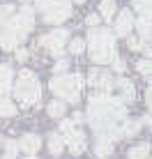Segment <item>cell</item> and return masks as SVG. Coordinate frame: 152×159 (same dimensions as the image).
I'll return each instance as SVG.
<instances>
[{"label":"cell","instance_id":"obj_21","mask_svg":"<svg viewBox=\"0 0 152 159\" xmlns=\"http://www.w3.org/2000/svg\"><path fill=\"white\" fill-rule=\"evenodd\" d=\"M150 155V143H138L129 150V159H148Z\"/></svg>","mask_w":152,"mask_h":159},{"label":"cell","instance_id":"obj_30","mask_svg":"<svg viewBox=\"0 0 152 159\" xmlns=\"http://www.w3.org/2000/svg\"><path fill=\"white\" fill-rule=\"evenodd\" d=\"M145 102H148V106L152 108V85H150V90L145 92Z\"/></svg>","mask_w":152,"mask_h":159},{"label":"cell","instance_id":"obj_29","mask_svg":"<svg viewBox=\"0 0 152 159\" xmlns=\"http://www.w3.org/2000/svg\"><path fill=\"white\" fill-rule=\"evenodd\" d=\"M16 60H21V62H25V60H28V51H23V48H19V51H16Z\"/></svg>","mask_w":152,"mask_h":159},{"label":"cell","instance_id":"obj_2","mask_svg":"<svg viewBox=\"0 0 152 159\" xmlns=\"http://www.w3.org/2000/svg\"><path fill=\"white\" fill-rule=\"evenodd\" d=\"M32 25H35V9L23 5L19 12H14L12 19L0 25V46L7 48V51L16 48L21 39L32 30Z\"/></svg>","mask_w":152,"mask_h":159},{"label":"cell","instance_id":"obj_14","mask_svg":"<svg viewBox=\"0 0 152 159\" xmlns=\"http://www.w3.org/2000/svg\"><path fill=\"white\" fill-rule=\"evenodd\" d=\"M118 88H120V102H134L136 99V88L129 79H120L118 81Z\"/></svg>","mask_w":152,"mask_h":159},{"label":"cell","instance_id":"obj_31","mask_svg":"<svg viewBox=\"0 0 152 159\" xmlns=\"http://www.w3.org/2000/svg\"><path fill=\"white\" fill-rule=\"evenodd\" d=\"M143 125H145V127H150V125H152V118H150V116H145L143 120H141V127H143Z\"/></svg>","mask_w":152,"mask_h":159},{"label":"cell","instance_id":"obj_17","mask_svg":"<svg viewBox=\"0 0 152 159\" xmlns=\"http://www.w3.org/2000/svg\"><path fill=\"white\" fill-rule=\"evenodd\" d=\"M95 150H97V155H99V157H108L113 152V139H108V136H99Z\"/></svg>","mask_w":152,"mask_h":159},{"label":"cell","instance_id":"obj_35","mask_svg":"<svg viewBox=\"0 0 152 159\" xmlns=\"http://www.w3.org/2000/svg\"><path fill=\"white\" fill-rule=\"evenodd\" d=\"M23 2H28V0H23Z\"/></svg>","mask_w":152,"mask_h":159},{"label":"cell","instance_id":"obj_11","mask_svg":"<svg viewBox=\"0 0 152 159\" xmlns=\"http://www.w3.org/2000/svg\"><path fill=\"white\" fill-rule=\"evenodd\" d=\"M39 148H42V139L37 134H25V136H21V141H19V150H23L28 157H35Z\"/></svg>","mask_w":152,"mask_h":159},{"label":"cell","instance_id":"obj_20","mask_svg":"<svg viewBox=\"0 0 152 159\" xmlns=\"http://www.w3.org/2000/svg\"><path fill=\"white\" fill-rule=\"evenodd\" d=\"M48 150H51V155H60L65 150V141L60 134H51L48 136Z\"/></svg>","mask_w":152,"mask_h":159},{"label":"cell","instance_id":"obj_12","mask_svg":"<svg viewBox=\"0 0 152 159\" xmlns=\"http://www.w3.org/2000/svg\"><path fill=\"white\" fill-rule=\"evenodd\" d=\"M138 129H141V122L124 118L122 122L118 125V139H132L134 134H138Z\"/></svg>","mask_w":152,"mask_h":159},{"label":"cell","instance_id":"obj_24","mask_svg":"<svg viewBox=\"0 0 152 159\" xmlns=\"http://www.w3.org/2000/svg\"><path fill=\"white\" fill-rule=\"evenodd\" d=\"M127 46L132 48V51H143V48H145V42L141 39V37H132V35H129V37H127Z\"/></svg>","mask_w":152,"mask_h":159},{"label":"cell","instance_id":"obj_32","mask_svg":"<svg viewBox=\"0 0 152 159\" xmlns=\"http://www.w3.org/2000/svg\"><path fill=\"white\" fill-rule=\"evenodd\" d=\"M72 2H76V5H83V2H85V0H72Z\"/></svg>","mask_w":152,"mask_h":159},{"label":"cell","instance_id":"obj_28","mask_svg":"<svg viewBox=\"0 0 152 159\" xmlns=\"http://www.w3.org/2000/svg\"><path fill=\"white\" fill-rule=\"evenodd\" d=\"M111 62H113V67H115V69H118V72H124V62H122V60H120V58H118V53H115V58H113V60H111Z\"/></svg>","mask_w":152,"mask_h":159},{"label":"cell","instance_id":"obj_9","mask_svg":"<svg viewBox=\"0 0 152 159\" xmlns=\"http://www.w3.org/2000/svg\"><path fill=\"white\" fill-rule=\"evenodd\" d=\"M88 83L95 88L99 95H108V92L113 90V76L104 72V69H90V74H88Z\"/></svg>","mask_w":152,"mask_h":159},{"label":"cell","instance_id":"obj_7","mask_svg":"<svg viewBox=\"0 0 152 159\" xmlns=\"http://www.w3.org/2000/svg\"><path fill=\"white\" fill-rule=\"evenodd\" d=\"M60 136L65 141V148H69L72 155H81L85 150V134L81 129H76L74 120H62L60 122Z\"/></svg>","mask_w":152,"mask_h":159},{"label":"cell","instance_id":"obj_6","mask_svg":"<svg viewBox=\"0 0 152 159\" xmlns=\"http://www.w3.org/2000/svg\"><path fill=\"white\" fill-rule=\"evenodd\" d=\"M35 7L44 14V21L58 25L72 16V0H35Z\"/></svg>","mask_w":152,"mask_h":159},{"label":"cell","instance_id":"obj_25","mask_svg":"<svg viewBox=\"0 0 152 159\" xmlns=\"http://www.w3.org/2000/svg\"><path fill=\"white\" fill-rule=\"evenodd\" d=\"M85 51V42L83 39H72V44H69V53H74V56H78V53Z\"/></svg>","mask_w":152,"mask_h":159},{"label":"cell","instance_id":"obj_10","mask_svg":"<svg viewBox=\"0 0 152 159\" xmlns=\"http://www.w3.org/2000/svg\"><path fill=\"white\" fill-rule=\"evenodd\" d=\"M132 30H134V16L129 9H122L115 19V32H118V37H129Z\"/></svg>","mask_w":152,"mask_h":159},{"label":"cell","instance_id":"obj_22","mask_svg":"<svg viewBox=\"0 0 152 159\" xmlns=\"http://www.w3.org/2000/svg\"><path fill=\"white\" fill-rule=\"evenodd\" d=\"M0 116H2V118H12V116H16V106L7 99V97H0Z\"/></svg>","mask_w":152,"mask_h":159},{"label":"cell","instance_id":"obj_23","mask_svg":"<svg viewBox=\"0 0 152 159\" xmlns=\"http://www.w3.org/2000/svg\"><path fill=\"white\" fill-rule=\"evenodd\" d=\"M136 69H138L141 74H145V76H152V60H150V58L138 60V62H136Z\"/></svg>","mask_w":152,"mask_h":159},{"label":"cell","instance_id":"obj_15","mask_svg":"<svg viewBox=\"0 0 152 159\" xmlns=\"http://www.w3.org/2000/svg\"><path fill=\"white\" fill-rule=\"evenodd\" d=\"M134 9L141 14V19H148L152 21V0H132Z\"/></svg>","mask_w":152,"mask_h":159},{"label":"cell","instance_id":"obj_26","mask_svg":"<svg viewBox=\"0 0 152 159\" xmlns=\"http://www.w3.org/2000/svg\"><path fill=\"white\" fill-rule=\"evenodd\" d=\"M67 67H69L67 60H58L56 67H53V72H56V74H65V72H67Z\"/></svg>","mask_w":152,"mask_h":159},{"label":"cell","instance_id":"obj_13","mask_svg":"<svg viewBox=\"0 0 152 159\" xmlns=\"http://www.w3.org/2000/svg\"><path fill=\"white\" fill-rule=\"evenodd\" d=\"M12 67L9 65H0V97H5L12 88Z\"/></svg>","mask_w":152,"mask_h":159},{"label":"cell","instance_id":"obj_8","mask_svg":"<svg viewBox=\"0 0 152 159\" xmlns=\"http://www.w3.org/2000/svg\"><path fill=\"white\" fill-rule=\"evenodd\" d=\"M67 37H69L67 30H62V28L60 30H53V32H48V35H42L39 46H44L51 56L60 58L62 51H65V44H67Z\"/></svg>","mask_w":152,"mask_h":159},{"label":"cell","instance_id":"obj_18","mask_svg":"<svg viewBox=\"0 0 152 159\" xmlns=\"http://www.w3.org/2000/svg\"><path fill=\"white\" fill-rule=\"evenodd\" d=\"M46 111H48V116L51 118H65V102L62 99H53L51 104L46 106Z\"/></svg>","mask_w":152,"mask_h":159},{"label":"cell","instance_id":"obj_34","mask_svg":"<svg viewBox=\"0 0 152 159\" xmlns=\"http://www.w3.org/2000/svg\"><path fill=\"white\" fill-rule=\"evenodd\" d=\"M28 159H35V157H28Z\"/></svg>","mask_w":152,"mask_h":159},{"label":"cell","instance_id":"obj_5","mask_svg":"<svg viewBox=\"0 0 152 159\" xmlns=\"http://www.w3.org/2000/svg\"><path fill=\"white\" fill-rule=\"evenodd\" d=\"M14 97H16V102L23 104V106H32V104L39 102L42 85H39L37 76L32 74L30 69L19 72V79H16V83H14Z\"/></svg>","mask_w":152,"mask_h":159},{"label":"cell","instance_id":"obj_3","mask_svg":"<svg viewBox=\"0 0 152 159\" xmlns=\"http://www.w3.org/2000/svg\"><path fill=\"white\" fill-rule=\"evenodd\" d=\"M88 51L92 62L97 65H106L115 58V37L111 35L106 28H90L88 35Z\"/></svg>","mask_w":152,"mask_h":159},{"label":"cell","instance_id":"obj_33","mask_svg":"<svg viewBox=\"0 0 152 159\" xmlns=\"http://www.w3.org/2000/svg\"><path fill=\"white\" fill-rule=\"evenodd\" d=\"M5 159H14V157H5Z\"/></svg>","mask_w":152,"mask_h":159},{"label":"cell","instance_id":"obj_19","mask_svg":"<svg viewBox=\"0 0 152 159\" xmlns=\"http://www.w3.org/2000/svg\"><path fill=\"white\" fill-rule=\"evenodd\" d=\"M115 0H101V5H99V16L101 19H113L115 16Z\"/></svg>","mask_w":152,"mask_h":159},{"label":"cell","instance_id":"obj_4","mask_svg":"<svg viewBox=\"0 0 152 159\" xmlns=\"http://www.w3.org/2000/svg\"><path fill=\"white\" fill-rule=\"evenodd\" d=\"M83 83H85L83 76H78V74H56L51 79V83H48V88H51V92L56 97L76 104L78 97H81V88H83Z\"/></svg>","mask_w":152,"mask_h":159},{"label":"cell","instance_id":"obj_1","mask_svg":"<svg viewBox=\"0 0 152 159\" xmlns=\"http://www.w3.org/2000/svg\"><path fill=\"white\" fill-rule=\"evenodd\" d=\"M124 120V104L111 95H95L88 102V122L99 136L118 139V125Z\"/></svg>","mask_w":152,"mask_h":159},{"label":"cell","instance_id":"obj_27","mask_svg":"<svg viewBox=\"0 0 152 159\" xmlns=\"http://www.w3.org/2000/svg\"><path fill=\"white\" fill-rule=\"evenodd\" d=\"M99 19H101L99 14H88V19H85V23H88L90 28H97V23H99Z\"/></svg>","mask_w":152,"mask_h":159},{"label":"cell","instance_id":"obj_16","mask_svg":"<svg viewBox=\"0 0 152 159\" xmlns=\"http://www.w3.org/2000/svg\"><path fill=\"white\" fill-rule=\"evenodd\" d=\"M136 28H138V32H141V39L148 42V44H152V21L138 19V21H136Z\"/></svg>","mask_w":152,"mask_h":159}]
</instances>
